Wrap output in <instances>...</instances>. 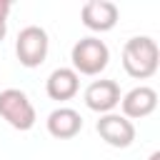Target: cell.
I'll return each mask as SVG.
<instances>
[{
  "instance_id": "obj_9",
  "label": "cell",
  "mask_w": 160,
  "mask_h": 160,
  "mask_svg": "<svg viewBox=\"0 0 160 160\" xmlns=\"http://www.w3.org/2000/svg\"><path fill=\"white\" fill-rule=\"evenodd\" d=\"M78 90H80V75H78L72 68H55V70L48 75V80H45V92H48V98H50V100H58V102L75 98Z\"/></svg>"
},
{
  "instance_id": "obj_4",
  "label": "cell",
  "mask_w": 160,
  "mask_h": 160,
  "mask_svg": "<svg viewBox=\"0 0 160 160\" xmlns=\"http://www.w3.org/2000/svg\"><path fill=\"white\" fill-rule=\"evenodd\" d=\"M48 50H50V40H48V32L45 28L40 25H28L18 32V40H15V55L20 60L22 68H38L45 62L48 58Z\"/></svg>"
},
{
  "instance_id": "obj_7",
  "label": "cell",
  "mask_w": 160,
  "mask_h": 160,
  "mask_svg": "<svg viewBox=\"0 0 160 160\" xmlns=\"http://www.w3.org/2000/svg\"><path fill=\"white\" fill-rule=\"evenodd\" d=\"M118 5L110 0H88L80 10V20L92 32H108L118 25Z\"/></svg>"
},
{
  "instance_id": "obj_12",
  "label": "cell",
  "mask_w": 160,
  "mask_h": 160,
  "mask_svg": "<svg viewBox=\"0 0 160 160\" xmlns=\"http://www.w3.org/2000/svg\"><path fill=\"white\" fill-rule=\"evenodd\" d=\"M148 160H160V152H158V150H155V152H150V158H148Z\"/></svg>"
},
{
  "instance_id": "obj_6",
  "label": "cell",
  "mask_w": 160,
  "mask_h": 160,
  "mask_svg": "<svg viewBox=\"0 0 160 160\" xmlns=\"http://www.w3.org/2000/svg\"><path fill=\"white\" fill-rule=\"evenodd\" d=\"M120 98H122L120 95V85L115 80H92L82 92V100H85L88 110L100 112V115L112 112L120 105Z\"/></svg>"
},
{
  "instance_id": "obj_10",
  "label": "cell",
  "mask_w": 160,
  "mask_h": 160,
  "mask_svg": "<svg viewBox=\"0 0 160 160\" xmlns=\"http://www.w3.org/2000/svg\"><path fill=\"white\" fill-rule=\"evenodd\" d=\"M45 125H48V132H50L52 138H58V140H70V138H75V135L82 130V118H80V112L72 110V108H55V110L48 115Z\"/></svg>"
},
{
  "instance_id": "obj_11",
  "label": "cell",
  "mask_w": 160,
  "mask_h": 160,
  "mask_svg": "<svg viewBox=\"0 0 160 160\" xmlns=\"http://www.w3.org/2000/svg\"><path fill=\"white\" fill-rule=\"evenodd\" d=\"M10 10H12V2L10 0H0V42L5 38V32H8V15H10Z\"/></svg>"
},
{
  "instance_id": "obj_3",
  "label": "cell",
  "mask_w": 160,
  "mask_h": 160,
  "mask_svg": "<svg viewBox=\"0 0 160 160\" xmlns=\"http://www.w3.org/2000/svg\"><path fill=\"white\" fill-rule=\"evenodd\" d=\"M0 118H2L10 128H15V130H20V132L30 130V128L35 125V120H38L30 98H28L22 90H18V88H5V90H0Z\"/></svg>"
},
{
  "instance_id": "obj_2",
  "label": "cell",
  "mask_w": 160,
  "mask_h": 160,
  "mask_svg": "<svg viewBox=\"0 0 160 160\" xmlns=\"http://www.w3.org/2000/svg\"><path fill=\"white\" fill-rule=\"evenodd\" d=\"M70 60H72V70L78 75H100L110 62V50H108L105 40L88 35L72 45Z\"/></svg>"
},
{
  "instance_id": "obj_1",
  "label": "cell",
  "mask_w": 160,
  "mask_h": 160,
  "mask_svg": "<svg viewBox=\"0 0 160 160\" xmlns=\"http://www.w3.org/2000/svg\"><path fill=\"white\" fill-rule=\"evenodd\" d=\"M160 50L158 42L148 35H135L122 45V68L135 80H148L158 72Z\"/></svg>"
},
{
  "instance_id": "obj_5",
  "label": "cell",
  "mask_w": 160,
  "mask_h": 160,
  "mask_svg": "<svg viewBox=\"0 0 160 160\" xmlns=\"http://www.w3.org/2000/svg\"><path fill=\"white\" fill-rule=\"evenodd\" d=\"M95 130H98L100 140H105L110 148H130L132 140H135V125H132V120L122 118L120 112L100 115V120L95 122Z\"/></svg>"
},
{
  "instance_id": "obj_8",
  "label": "cell",
  "mask_w": 160,
  "mask_h": 160,
  "mask_svg": "<svg viewBox=\"0 0 160 160\" xmlns=\"http://www.w3.org/2000/svg\"><path fill=\"white\" fill-rule=\"evenodd\" d=\"M120 108H122V118H128V120L148 118L158 108V92L148 85H138L120 98Z\"/></svg>"
}]
</instances>
